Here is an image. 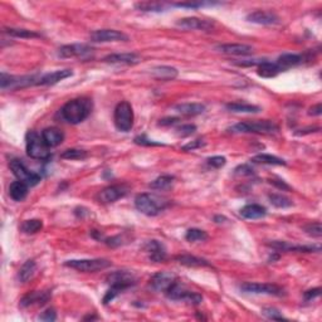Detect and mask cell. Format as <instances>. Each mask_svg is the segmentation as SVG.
Segmentation results:
<instances>
[{
	"label": "cell",
	"instance_id": "1",
	"mask_svg": "<svg viewBox=\"0 0 322 322\" xmlns=\"http://www.w3.org/2000/svg\"><path fill=\"white\" fill-rule=\"evenodd\" d=\"M94 105L92 100L82 97V99H74L67 102L61 110V116L64 121L72 125L81 123L91 115Z\"/></svg>",
	"mask_w": 322,
	"mask_h": 322
},
{
	"label": "cell",
	"instance_id": "2",
	"mask_svg": "<svg viewBox=\"0 0 322 322\" xmlns=\"http://www.w3.org/2000/svg\"><path fill=\"white\" fill-rule=\"evenodd\" d=\"M106 282L111 286L110 290L107 291L106 296L104 297V303L107 305L117 295H120L122 291L127 290L128 287L136 283L135 275L127 270H116V272L110 273L106 278Z\"/></svg>",
	"mask_w": 322,
	"mask_h": 322
},
{
	"label": "cell",
	"instance_id": "3",
	"mask_svg": "<svg viewBox=\"0 0 322 322\" xmlns=\"http://www.w3.org/2000/svg\"><path fill=\"white\" fill-rule=\"evenodd\" d=\"M229 131L233 133H262V135H270L278 131V126L273 121L261 120V121H246L232 126Z\"/></svg>",
	"mask_w": 322,
	"mask_h": 322
},
{
	"label": "cell",
	"instance_id": "4",
	"mask_svg": "<svg viewBox=\"0 0 322 322\" xmlns=\"http://www.w3.org/2000/svg\"><path fill=\"white\" fill-rule=\"evenodd\" d=\"M25 146H27V154L29 158L42 161L51 158L50 148L45 145L42 135H38L35 131H28L25 136Z\"/></svg>",
	"mask_w": 322,
	"mask_h": 322
},
{
	"label": "cell",
	"instance_id": "5",
	"mask_svg": "<svg viewBox=\"0 0 322 322\" xmlns=\"http://www.w3.org/2000/svg\"><path fill=\"white\" fill-rule=\"evenodd\" d=\"M135 207L139 212L148 216H155L166 207V202L151 194H139L135 198Z\"/></svg>",
	"mask_w": 322,
	"mask_h": 322
},
{
	"label": "cell",
	"instance_id": "6",
	"mask_svg": "<svg viewBox=\"0 0 322 322\" xmlns=\"http://www.w3.org/2000/svg\"><path fill=\"white\" fill-rule=\"evenodd\" d=\"M42 74H30V76H10L3 72L0 78V87L5 89H19L25 87L37 86Z\"/></svg>",
	"mask_w": 322,
	"mask_h": 322
},
{
	"label": "cell",
	"instance_id": "7",
	"mask_svg": "<svg viewBox=\"0 0 322 322\" xmlns=\"http://www.w3.org/2000/svg\"><path fill=\"white\" fill-rule=\"evenodd\" d=\"M113 122L117 130L122 132H128L133 126V110L127 101H121L115 107L113 112Z\"/></svg>",
	"mask_w": 322,
	"mask_h": 322
},
{
	"label": "cell",
	"instance_id": "8",
	"mask_svg": "<svg viewBox=\"0 0 322 322\" xmlns=\"http://www.w3.org/2000/svg\"><path fill=\"white\" fill-rule=\"evenodd\" d=\"M64 266L69 267L72 269H76L78 272L83 273H94L99 270H104L111 266V261L104 258L96 259H72L67 261Z\"/></svg>",
	"mask_w": 322,
	"mask_h": 322
},
{
	"label": "cell",
	"instance_id": "9",
	"mask_svg": "<svg viewBox=\"0 0 322 322\" xmlns=\"http://www.w3.org/2000/svg\"><path fill=\"white\" fill-rule=\"evenodd\" d=\"M9 167L13 171V174L15 175V177H17L19 181L25 182L28 187H35V185L39 184L40 179H42L40 175H38L37 172L30 171L19 159H13V160L9 162Z\"/></svg>",
	"mask_w": 322,
	"mask_h": 322
},
{
	"label": "cell",
	"instance_id": "10",
	"mask_svg": "<svg viewBox=\"0 0 322 322\" xmlns=\"http://www.w3.org/2000/svg\"><path fill=\"white\" fill-rule=\"evenodd\" d=\"M241 291L244 293H253V295H268V296H282L285 295L282 288L272 283H254L247 282L241 285Z\"/></svg>",
	"mask_w": 322,
	"mask_h": 322
},
{
	"label": "cell",
	"instance_id": "11",
	"mask_svg": "<svg viewBox=\"0 0 322 322\" xmlns=\"http://www.w3.org/2000/svg\"><path fill=\"white\" fill-rule=\"evenodd\" d=\"M177 27L188 30H203V32H212L214 29V22H210L207 19H200V18L189 17L182 18L176 22Z\"/></svg>",
	"mask_w": 322,
	"mask_h": 322
},
{
	"label": "cell",
	"instance_id": "12",
	"mask_svg": "<svg viewBox=\"0 0 322 322\" xmlns=\"http://www.w3.org/2000/svg\"><path fill=\"white\" fill-rule=\"evenodd\" d=\"M94 53V48L87 44H68L58 50V57L61 58H86Z\"/></svg>",
	"mask_w": 322,
	"mask_h": 322
},
{
	"label": "cell",
	"instance_id": "13",
	"mask_svg": "<svg viewBox=\"0 0 322 322\" xmlns=\"http://www.w3.org/2000/svg\"><path fill=\"white\" fill-rule=\"evenodd\" d=\"M91 40L96 43L108 42H127L128 37L122 32L115 29H100L91 34Z\"/></svg>",
	"mask_w": 322,
	"mask_h": 322
},
{
	"label": "cell",
	"instance_id": "14",
	"mask_svg": "<svg viewBox=\"0 0 322 322\" xmlns=\"http://www.w3.org/2000/svg\"><path fill=\"white\" fill-rule=\"evenodd\" d=\"M175 282H176V277L172 273L159 272L154 274L150 280V287L156 292L166 293Z\"/></svg>",
	"mask_w": 322,
	"mask_h": 322
},
{
	"label": "cell",
	"instance_id": "15",
	"mask_svg": "<svg viewBox=\"0 0 322 322\" xmlns=\"http://www.w3.org/2000/svg\"><path fill=\"white\" fill-rule=\"evenodd\" d=\"M127 192L128 189L125 185H110L100 192L99 200L104 204H110V203H115L116 200L125 197Z\"/></svg>",
	"mask_w": 322,
	"mask_h": 322
},
{
	"label": "cell",
	"instance_id": "16",
	"mask_svg": "<svg viewBox=\"0 0 322 322\" xmlns=\"http://www.w3.org/2000/svg\"><path fill=\"white\" fill-rule=\"evenodd\" d=\"M247 20L254 24L259 25H274L280 23V18L272 12H266V10H256L247 15Z\"/></svg>",
	"mask_w": 322,
	"mask_h": 322
},
{
	"label": "cell",
	"instance_id": "17",
	"mask_svg": "<svg viewBox=\"0 0 322 322\" xmlns=\"http://www.w3.org/2000/svg\"><path fill=\"white\" fill-rule=\"evenodd\" d=\"M144 249L146 251V253L149 254V258L150 261L156 262V263H160L166 259V249H165L164 244L159 241H149L148 243L144 246Z\"/></svg>",
	"mask_w": 322,
	"mask_h": 322
},
{
	"label": "cell",
	"instance_id": "18",
	"mask_svg": "<svg viewBox=\"0 0 322 322\" xmlns=\"http://www.w3.org/2000/svg\"><path fill=\"white\" fill-rule=\"evenodd\" d=\"M141 61L137 53H115L105 57V63L111 64H126V66H133Z\"/></svg>",
	"mask_w": 322,
	"mask_h": 322
},
{
	"label": "cell",
	"instance_id": "19",
	"mask_svg": "<svg viewBox=\"0 0 322 322\" xmlns=\"http://www.w3.org/2000/svg\"><path fill=\"white\" fill-rule=\"evenodd\" d=\"M72 74H73V72L71 69H61V71H54L51 72V73L42 74L37 86H53V84L71 77Z\"/></svg>",
	"mask_w": 322,
	"mask_h": 322
},
{
	"label": "cell",
	"instance_id": "20",
	"mask_svg": "<svg viewBox=\"0 0 322 322\" xmlns=\"http://www.w3.org/2000/svg\"><path fill=\"white\" fill-rule=\"evenodd\" d=\"M42 137L48 148H57L63 143L64 133L57 127H47L42 131Z\"/></svg>",
	"mask_w": 322,
	"mask_h": 322
},
{
	"label": "cell",
	"instance_id": "21",
	"mask_svg": "<svg viewBox=\"0 0 322 322\" xmlns=\"http://www.w3.org/2000/svg\"><path fill=\"white\" fill-rule=\"evenodd\" d=\"M219 52L229 56H249L253 53V48L247 44H236V43H228V44H220L216 47Z\"/></svg>",
	"mask_w": 322,
	"mask_h": 322
},
{
	"label": "cell",
	"instance_id": "22",
	"mask_svg": "<svg viewBox=\"0 0 322 322\" xmlns=\"http://www.w3.org/2000/svg\"><path fill=\"white\" fill-rule=\"evenodd\" d=\"M51 297V293L48 291L43 292H30L20 301V307H29V306H43Z\"/></svg>",
	"mask_w": 322,
	"mask_h": 322
},
{
	"label": "cell",
	"instance_id": "23",
	"mask_svg": "<svg viewBox=\"0 0 322 322\" xmlns=\"http://www.w3.org/2000/svg\"><path fill=\"white\" fill-rule=\"evenodd\" d=\"M241 215L244 219H249V220H254V219L264 218L267 214V209L259 204H248L241 209Z\"/></svg>",
	"mask_w": 322,
	"mask_h": 322
},
{
	"label": "cell",
	"instance_id": "24",
	"mask_svg": "<svg viewBox=\"0 0 322 322\" xmlns=\"http://www.w3.org/2000/svg\"><path fill=\"white\" fill-rule=\"evenodd\" d=\"M151 74L159 81H171L177 77V69L170 66H158L151 69Z\"/></svg>",
	"mask_w": 322,
	"mask_h": 322
},
{
	"label": "cell",
	"instance_id": "25",
	"mask_svg": "<svg viewBox=\"0 0 322 322\" xmlns=\"http://www.w3.org/2000/svg\"><path fill=\"white\" fill-rule=\"evenodd\" d=\"M302 62V57L298 56V54H292V53H286L282 54L281 57H278L277 62V67L280 68L281 72L286 71V69L291 68V67H295L297 64H300Z\"/></svg>",
	"mask_w": 322,
	"mask_h": 322
},
{
	"label": "cell",
	"instance_id": "26",
	"mask_svg": "<svg viewBox=\"0 0 322 322\" xmlns=\"http://www.w3.org/2000/svg\"><path fill=\"white\" fill-rule=\"evenodd\" d=\"M28 185L23 181H14L9 187V195L15 202H22L28 195Z\"/></svg>",
	"mask_w": 322,
	"mask_h": 322
},
{
	"label": "cell",
	"instance_id": "27",
	"mask_svg": "<svg viewBox=\"0 0 322 322\" xmlns=\"http://www.w3.org/2000/svg\"><path fill=\"white\" fill-rule=\"evenodd\" d=\"M175 259L180 264H182V266L192 267V268H197V267H210V263L208 261H205L203 258H198L195 256H190V254H181V256H177Z\"/></svg>",
	"mask_w": 322,
	"mask_h": 322
},
{
	"label": "cell",
	"instance_id": "28",
	"mask_svg": "<svg viewBox=\"0 0 322 322\" xmlns=\"http://www.w3.org/2000/svg\"><path fill=\"white\" fill-rule=\"evenodd\" d=\"M174 108L177 112L184 116H198L202 115L205 111L204 105L197 104V102H193V104H180L176 105Z\"/></svg>",
	"mask_w": 322,
	"mask_h": 322
},
{
	"label": "cell",
	"instance_id": "29",
	"mask_svg": "<svg viewBox=\"0 0 322 322\" xmlns=\"http://www.w3.org/2000/svg\"><path fill=\"white\" fill-rule=\"evenodd\" d=\"M37 273V264L33 259H28L24 264L22 266V268L18 272V278L22 283H27L28 281L32 280L33 277Z\"/></svg>",
	"mask_w": 322,
	"mask_h": 322
},
{
	"label": "cell",
	"instance_id": "30",
	"mask_svg": "<svg viewBox=\"0 0 322 322\" xmlns=\"http://www.w3.org/2000/svg\"><path fill=\"white\" fill-rule=\"evenodd\" d=\"M257 73H258L259 77H263V78H273V77H275L277 74H280L281 71L277 67V64L264 59V61L258 66Z\"/></svg>",
	"mask_w": 322,
	"mask_h": 322
},
{
	"label": "cell",
	"instance_id": "31",
	"mask_svg": "<svg viewBox=\"0 0 322 322\" xmlns=\"http://www.w3.org/2000/svg\"><path fill=\"white\" fill-rule=\"evenodd\" d=\"M252 162L254 164H263V165H275V166H285L286 161L277 156L268 155V154H259L252 158Z\"/></svg>",
	"mask_w": 322,
	"mask_h": 322
},
{
	"label": "cell",
	"instance_id": "32",
	"mask_svg": "<svg viewBox=\"0 0 322 322\" xmlns=\"http://www.w3.org/2000/svg\"><path fill=\"white\" fill-rule=\"evenodd\" d=\"M226 110H229L231 112L236 113H257L261 111V108L258 106H254V105L249 104H241V102H233V104H226Z\"/></svg>",
	"mask_w": 322,
	"mask_h": 322
},
{
	"label": "cell",
	"instance_id": "33",
	"mask_svg": "<svg viewBox=\"0 0 322 322\" xmlns=\"http://www.w3.org/2000/svg\"><path fill=\"white\" fill-rule=\"evenodd\" d=\"M4 33L9 34L10 37H15V38H38L39 34L33 30H28V29H20V28H5Z\"/></svg>",
	"mask_w": 322,
	"mask_h": 322
},
{
	"label": "cell",
	"instance_id": "34",
	"mask_svg": "<svg viewBox=\"0 0 322 322\" xmlns=\"http://www.w3.org/2000/svg\"><path fill=\"white\" fill-rule=\"evenodd\" d=\"M43 228V221L40 219H30V220H25L22 224L20 229L24 232L25 234H34L38 233L40 229Z\"/></svg>",
	"mask_w": 322,
	"mask_h": 322
},
{
	"label": "cell",
	"instance_id": "35",
	"mask_svg": "<svg viewBox=\"0 0 322 322\" xmlns=\"http://www.w3.org/2000/svg\"><path fill=\"white\" fill-rule=\"evenodd\" d=\"M174 184V176H170V175H162V176H159L158 179L154 180L150 184L151 189H156V190H165L169 189L171 185Z\"/></svg>",
	"mask_w": 322,
	"mask_h": 322
},
{
	"label": "cell",
	"instance_id": "36",
	"mask_svg": "<svg viewBox=\"0 0 322 322\" xmlns=\"http://www.w3.org/2000/svg\"><path fill=\"white\" fill-rule=\"evenodd\" d=\"M269 199V203L273 205V207L275 208H290L292 207V200L290 199V198L285 197V195L282 194H270L268 197Z\"/></svg>",
	"mask_w": 322,
	"mask_h": 322
},
{
	"label": "cell",
	"instance_id": "37",
	"mask_svg": "<svg viewBox=\"0 0 322 322\" xmlns=\"http://www.w3.org/2000/svg\"><path fill=\"white\" fill-rule=\"evenodd\" d=\"M185 239L188 242H204L208 239V234L207 232L202 231V229L192 228L185 234Z\"/></svg>",
	"mask_w": 322,
	"mask_h": 322
},
{
	"label": "cell",
	"instance_id": "38",
	"mask_svg": "<svg viewBox=\"0 0 322 322\" xmlns=\"http://www.w3.org/2000/svg\"><path fill=\"white\" fill-rule=\"evenodd\" d=\"M61 158L66 160H83L87 158V151L79 150V149H68L62 153Z\"/></svg>",
	"mask_w": 322,
	"mask_h": 322
},
{
	"label": "cell",
	"instance_id": "39",
	"mask_svg": "<svg viewBox=\"0 0 322 322\" xmlns=\"http://www.w3.org/2000/svg\"><path fill=\"white\" fill-rule=\"evenodd\" d=\"M136 8L141 12H162L165 10V7L159 3H139L136 4Z\"/></svg>",
	"mask_w": 322,
	"mask_h": 322
},
{
	"label": "cell",
	"instance_id": "40",
	"mask_svg": "<svg viewBox=\"0 0 322 322\" xmlns=\"http://www.w3.org/2000/svg\"><path fill=\"white\" fill-rule=\"evenodd\" d=\"M303 229H305L306 234H308L310 237H313V238H320L322 236V226L321 223H318V221L317 223L307 224Z\"/></svg>",
	"mask_w": 322,
	"mask_h": 322
},
{
	"label": "cell",
	"instance_id": "41",
	"mask_svg": "<svg viewBox=\"0 0 322 322\" xmlns=\"http://www.w3.org/2000/svg\"><path fill=\"white\" fill-rule=\"evenodd\" d=\"M262 313H263L266 317H268L269 320H277V321H282V320H286L285 317L282 316V313L280 312L278 310H275V308H272V307H266L262 310Z\"/></svg>",
	"mask_w": 322,
	"mask_h": 322
},
{
	"label": "cell",
	"instance_id": "42",
	"mask_svg": "<svg viewBox=\"0 0 322 322\" xmlns=\"http://www.w3.org/2000/svg\"><path fill=\"white\" fill-rule=\"evenodd\" d=\"M197 131V126L195 125H181L179 128H176V133L180 136V137H187V136L193 135V133Z\"/></svg>",
	"mask_w": 322,
	"mask_h": 322
},
{
	"label": "cell",
	"instance_id": "43",
	"mask_svg": "<svg viewBox=\"0 0 322 322\" xmlns=\"http://www.w3.org/2000/svg\"><path fill=\"white\" fill-rule=\"evenodd\" d=\"M207 162L209 166L215 167V169H220V167H223L226 164V159L224 156H213V158L208 159Z\"/></svg>",
	"mask_w": 322,
	"mask_h": 322
},
{
	"label": "cell",
	"instance_id": "44",
	"mask_svg": "<svg viewBox=\"0 0 322 322\" xmlns=\"http://www.w3.org/2000/svg\"><path fill=\"white\" fill-rule=\"evenodd\" d=\"M234 174L238 175V176H251V175H254V170L252 169L249 165H241V166L237 167L234 170Z\"/></svg>",
	"mask_w": 322,
	"mask_h": 322
},
{
	"label": "cell",
	"instance_id": "45",
	"mask_svg": "<svg viewBox=\"0 0 322 322\" xmlns=\"http://www.w3.org/2000/svg\"><path fill=\"white\" fill-rule=\"evenodd\" d=\"M175 7L179 8H190V9H195V8H202L205 7V5H214V3H204V2H199V3H176L174 4Z\"/></svg>",
	"mask_w": 322,
	"mask_h": 322
},
{
	"label": "cell",
	"instance_id": "46",
	"mask_svg": "<svg viewBox=\"0 0 322 322\" xmlns=\"http://www.w3.org/2000/svg\"><path fill=\"white\" fill-rule=\"evenodd\" d=\"M38 318H39L40 321L53 322L57 320V313L56 311H54V308H48V310H45L42 315H39V317Z\"/></svg>",
	"mask_w": 322,
	"mask_h": 322
},
{
	"label": "cell",
	"instance_id": "47",
	"mask_svg": "<svg viewBox=\"0 0 322 322\" xmlns=\"http://www.w3.org/2000/svg\"><path fill=\"white\" fill-rule=\"evenodd\" d=\"M203 146H205V141L204 140H200V139H198V140H194V141H192V143H189V144H187V145L182 146V150H184V151H193V150H195V149L203 148Z\"/></svg>",
	"mask_w": 322,
	"mask_h": 322
},
{
	"label": "cell",
	"instance_id": "48",
	"mask_svg": "<svg viewBox=\"0 0 322 322\" xmlns=\"http://www.w3.org/2000/svg\"><path fill=\"white\" fill-rule=\"evenodd\" d=\"M320 295H321V288L317 287V288H313V290L306 291V292L303 293V298H305L306 301H311L313 300V298L318 297Z\"/></svg>",
	"mask_w": 322,
	"mask_h": 322
},
{
	"label": "cell",
	"instance_id": "49",
	"mask_svg": "<svg viewBox=\"0 0 322 322\" xmlns=\"http://www.w3.org/2000/svg\"><path fill=\"white\" fill-rule=\"evenodd\" d=\"M104 242L108 247H118L122 244V237L116 236V237H111V238H105Z\"/></svg>",
	"mask_w": 322,
	"mask_h": 322
},
{
	"label": "cell",
	"instance_id": "50",
	"mask_svg": "<svg viewBox=\"0 0 322 322\" xmlns=\"http://www.w3.org/2000/svg\"><path fill=\"white\" fill-rule=\"evenodd\" d=\"M135 143L139 144V145H144V146H162L164 144H159V143H154V141L146 140L144 136H139V137L135 139Z\"/></svg>",
	"mask_w": 322,
	"mask_h": 322
},
{
	"label": "cell",
	"instance_id": "51",
	"mask_svg": "<svg viewBox=\"0 0 322 322\" xmlns=\"http://www.w3.org/2000/svg\"><path fill=\"white\" fill-rule=\"evenodd\" d=\"M179 122V118L176 117H167V118H162V120H160V122H159V125L160 126H172L175 125V123Z\"/></svg>",
	"mask_w": 322,
	"mask_h": 322
},
{
	"label": "cell",
	"instance_id": "52",
	"mask_svg": "<svg viewBox=\"0 0 322 322\" xmlns=\"http://www.w3.org/2000/svg\"><path fill=\"white\" fill-rule=\"evenodd\" d=\"M322 113V105L317 104L316 106L311 107L310 111H308V115L311 116H320Z\"/></svg>",
	"mask_w": 322,
	"mask_h": 322
},
{
	"label": "cell",
	"instance_id": "53",
	"mask_svg": "<svg viewBox=\"0 0 322 322\" xmlns=\"http://www.w3.org/2000/svg\"><path fill=\"white\" fill-rule=\"evenodd\" d=\"M270 182H272L273 185H275V187L278 188V189H282V190H290V187H288L287 184H286L283 180H270Z\"/></svg>",
	"mask_w": 322,
	"mask_h": 322
}]
</instances>
